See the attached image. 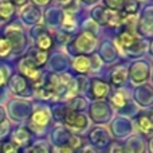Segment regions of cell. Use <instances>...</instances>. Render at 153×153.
Returning <instances> with one entry per match:
<instances>
[{
    "label": "cell",
    "mask_w": 153,
    "mask_h": 153,
    "mask_svg": "<svg viewBox=\"0 0 153 153\" xmlns=\"http://www.w3.org/2000/svg\"><path fill=\"white\" fill-rule=\"evenodd\" d=\"M118 45L121 46L122 48H132L134 45H137V36L134 35L133 31H129V30H125L121 34L118 35V39H117Z\"/></svg>",
    "instance_id": "4"
},
{
    "label": "cell",
    "mask_w": 153,
    "mask_h": 153,
    "mask_svg": "<svg viewBox=\"0 0 153 153\" xmlns=\"http://www.w3.org/2000/svg\"><path fill=\"white\" fill-rule=\"evenodd\" d=\"M63 26L66 27V28H69V30L74 28V26H75V23H74V16H73V13L69 12V11H66V12H65Z\"/></svg>",
    "instance_id": "16"
},
{
    "label": "cell",
    "mask_w": 153,
    "mask_h": 153,
    "mask_svg": "<svg viewBox=\"0 0 153 153\" xmlns=\"http://www.w3.org/2000/svg\"><path fill=\"white\" fill-rule=\"evenodd\" d=\"M0 153H18V151L12 143H3L0 145Z\"/></svg>",
    "instance_id": "17"
},
{
    "label": "cell",
    "mask_w": 153,
    "mask_h": 153,
    "mask_svg": "<svg viewBox=\"0 0 153 153\" xmlns=\"http://www.w3.org/2000/svg\"><path fill=\"white\" fill-rule=\"evenodd\" d=\"M65 124L73 130H83L87 125V121L83 114H79L76 111H67L65 116Z\"/></svg>",
    "instance_id": "2"
},
{
    "label": "cell",
    "mask_w": 153,
    "mask_h": 153,
    "mask_svg": "<svg viewBox=\"0 0 153 153\" xmlns=\"http://www.w3.org/2000/svg\"><path fill=\"white\" fill-rule=\"evenodd\" d=\"M31 118H32V122L36 124L38 126H45V125L48 124L50 114H48V111L45 110V109H38V110L34 111Z\"/></svg>",
    "instance_id": "7"
},
{
    "label": "cell",
    "mask_w": 153,
    "mask_h": 153,
    "mask_svg": "<svg viewBox=\"0 0 153 153\" xmlns=\"http://www.w3.org/2000/svg\"><path fill=\"white\" fill-rule=\"evenodd\" d=\"M5 79H7V76H5L4 71H3V69H0V85H3L5 82Z\"/></svg>",
    "instance_id": "21"
},
{
    "label": "cell",
    "mask_w": 153,
    "mask_h": 153,
    "mask_svg": "<svg viewBox=\"0 0 153 153\" xmlns=\"http://www.w3.org/2000/svg\"><path fill=\"white\" fill-rule=\"evenodd\" d=\"M30 58H31V61L35 63V66L39 67L42 66V65H45V62L47 61V53L46 51H34V53L30 55Z\"/></svg>",
    "instance_id": "11"
},
{
    "label": "cell",
    "mask_w": 153,
    "mask_h": 153,
    "mask_svg": "<svg viewBox=\"0 0 153 153\" xmlns=\"http://www.w3.org/2000/svg\"><path fill=\"white\" fill-rule=\"evenodd\" d=\"M36 45L40 51H47L48 48L53 47V39L48 34H40L36 39Z\"/></svg>",
    "instance_id": "9"
},
{
    "label": "cell",
    "mask_w": 153,
    "mask_h": 153,
    "mask_svg": "<svg viewBox=\"0 0 153 153\" xmlns=\"http://www.w3.org/2000/svg\"><path fill=\"white\" fill-rule=\"evenodd\" d=\"M73 66H74V69L78 73H87L90 69H91V59H89L85 55L76 56L74 63H73Z\"/></svg>",
    "instance_id": "6"
},
{
    "label": "cell",
    "mask_w": 153,
    "mask_h": 153,
    "mask_svg": "<svg viewBox=\"0 0 153 153\" xmlns=\"http://www.w3.org/2000/svg\"><path fill=\"white\" fill-rule=\"evenodd\" d=\"M75 47L79 53H83V54H89L90 51L94 50L95 45H97V39L95 36L89 31H85L79 35L78 38L75 39Z\"/></svg>",
    "instance_id": "1"
},
{
    "label": "cell",
    "mask_w": 153,
    "mask_h": 153,
    "mask_svg": "<svg viewBox=\"0 0 153 153\" xmlns=\"http://www.w3.org/2000/svg\"><path fill=\"white\" fill-rule=\"evenodd\" d=\"M109 91V86L102 81L94 79L91 85V93L94 95V98H105L106 94Z\"/></svg>",
    "instance_id": "5"
},
{
    "label": "cell",
    "mask_w": 153,
    "mask_h": 153,
    "mask_svg": "<svg viewBox=\"0 0 153 153\" xmlns=\"http://www.w3.org/2000/svg\"><path fill=\"white\" fill-rule=\"evenodd\" d=\"M125 78H126V70L124 67H116L111 73V82L116 86H120L125 81Z\"/></svg>",
    "instance_id": "10"
},
{
    "label": "cell",
    "mask_w": 153,
    "mask_h": 153,
    "mask_svg": "<svg viewBox=\"0 0 153 153\" xmlns=\"http://www.w3.org/2000/svg\"><path fill=\"white\" fill-rule=\"evenodd\" d=\"M19 69H20V71L23 73L27 78H30V79H39V76H40L39 70H38V67L35 66V63L31 61V58H30V56L24 58L23 61L20 62Z\"/></svg>",
    "instance_id": "3"
},
{
    "label": "cell",
    "mask_w": 153,
    "mask_h": 153,
    "mask_svg": "<svg viewBox=\"0 0 153 153\" xmlns=\"http://www.w3.org/2000/svg\"><path fill=\"white\" fill-rule=\"evenodd\" d=\"M61 153H75V152H74V149L70 148V146L67 145V146H63V148H61Z\"/></svg>",
    "instance_id": "20"
},
{
    "label": "cell",
    "mask_w": 153,
    "mask_h": 153,
    "mask_svg": "<svg viewBox=\"0 0 153 153\" xmlns=\"http://www.w3.org/2000/svg\"><path fill=\"white\" fill-rule=\"evenodd\" d=\"M125 102H126V98H125V95L120 91L114 93L113 97H111V103H113L116 108H122V106L125 105Z\"/></svg>",
    "instance_id": "14"
},
{
    "label": "cell",
    "mask_w": 153,
    "mask_h": 153,
    "mask_svg": "<svg viewBox=\"0 0 153 153\" xmlns=\"http://www.w3.org/2000/svg\"><path fill=\"white\" fill-rule=\"evenodd\" d=\"M106 5L110 7V11H114V12H120L124 8V1H106Z\"/></svg>",
    "instance_id": "18"
},
{
    "label": "cell",
    "mask_w": 153,
    "mask_h": 153,
    "mask_svg": "<svg viewBox=\"0 0 153 153\" xmlns=\"http://www.w3.org/2000/svg\"><path fill=\"white\" fill-rule=\"evenodd\" d=\"M138 8L137 3H133V1H124V8L122 10L125 11V15H133L136 12V10Z\"/></svg>",
    "instance_id": "15"
},
{
    "label": "cell",
    "mask_w": 153,
    "mask_h": 153,
    "mask_svg": "<svg viewBox=\"0 0 153 153\" xmlns=\"http://www.w3.org/2000/svg\"><path fill=\"white\" fill-rule=\"evenodd\" d=\"M82 153H95L93 149H85V151H82Z\"/></svg>",
    "instance_id": "22"
},
{
    "label": "cell",
    "mask_w": 153,
    "mask_h": 153,
    "mask_svg": "<svg viewBox=\"0 0 153 153\" xmlns=\"http://www.w3.org/2000/svg\"><path fill=\"white\" fill-rule=\"evenodd\" d=\"M12 13H13V3H11V1L0 3V18L8 19Z\"/></svg>",
    "instance_id": "12"
},
{
    "label": "cell",
    "mask_w": 153,
    "mask_h": 153,
    "mask_svg": "<svg viewBox=\"0 0 153 153\" xmlns=\"http://www.w3.org/2000/svg\"><path fill=\"white\" fill-rule=\"evenodd\" d=\"M137 128L144 133L149 134L152 130V120L149 116H140L137 118Z\"/></svg>",
    "instance_id": "8"
},
{
    "label": "cell",
    "mask_w": 153,
    "mask_h": 153,
    "mask_svg": "<svg viewBox=\"0 0 153 153\" xmlns=\"http://www.w3.org/2000/svg\"><path fill=\"white\" fill-rule=\"evenodd\" d=\"M11 50H12V43L5 38H0V58L8 56Z\"/></svg>",
    "instance_id": "13"
},
{
    "label": "cell",
    "mask_w": 153,
    "mask_h": 153,
    "mask_svg": "<svg viewBox=\"0 0 153 153\" xmlns=\"http://www.w3.org/2000/svg\"><path fill=\"white\" fill-rule=\"evenodd\" d=\"M111 153H130V152L128 151V149L120 146V145H114V148H113V151H111Z\"/></svg>",
    "instance_id": "19"
}]
</instances>
